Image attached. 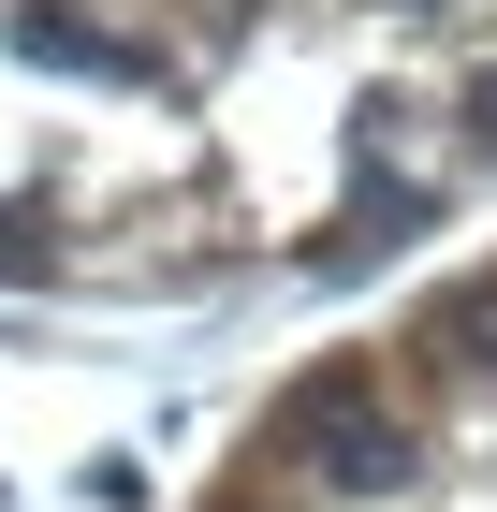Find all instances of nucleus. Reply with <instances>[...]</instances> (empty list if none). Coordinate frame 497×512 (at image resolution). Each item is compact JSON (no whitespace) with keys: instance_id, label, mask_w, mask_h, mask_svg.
<instances>
[{"instance_id":"2","label":"nucleus","mask_w":497,"mask_h":512,"mask_svg":"<svg viewBox=\"0 0 497 512\" xmlns=\"http://www.w3.org/2000/svg\"><path fill=\"white\" fill-rule=\"evenodd\" d=\"M15 59H44V74H132V44L88 30V15H59V0H30V15H15Z\"/></svg>"},{"instance_id":"1","label":"nucleus","mask_w":497,"mask_h":512,"mask_svg":"<svg viewBox=\"0 0 497 512\" xmlns=\"http://www.w3.org/2000/svg\"><path fill=\"white\" fill-rule=\"evenodd\" d=\"M278 425H293L307 454L351 483V498L410 483V425H381V410H366V366H322V381H293V410H278Z\"/></svg>"}]
</instances>
